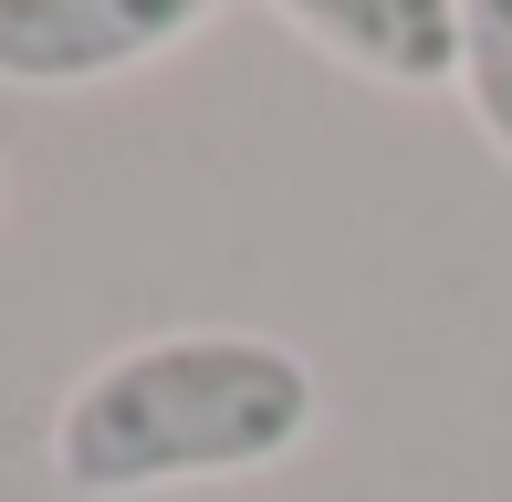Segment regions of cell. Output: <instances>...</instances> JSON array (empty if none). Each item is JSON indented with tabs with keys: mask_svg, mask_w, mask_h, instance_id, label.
<instances>
[{
	"mask_svg": "<svg viewBox=\"0 0 512 502\" xmlns=\"http://www.w3.org/2000/svg\"><path fill=\"white\" fill-rule=\"evenodd\" d=\"M314 440V367L283 335L241 325H189L115 346L105 367L74 377L53 408V482L84 502H136V492H189V482H241Z\"/></svg>",
	"mask_w": 512,
	"mask_h": 502,
	"instance_id": "obj_1",
	"label": "cell"
},
{
	"mask_svg": "<svg viewBox=\"0 0 512 502\" xmlns=\"http://www.w3.org/2000/svg\"><path fill=\"white\" fill-rule=\"evenodd\" d=\"M209 21H220V0H0V84H21V95L115 84L199 42Z\"/></svg>",
	"mask_w": 512,
	"mask_h": 502,
	"instance_id": "obj_2",
	"label": "cell"
},
{
	"mask_svg": "<svg viewBox=\"0 0 512 502\" xmlns=\"http://www.w3.org/2000/svg\"><path fill=\"white\" fill-rule=\"evenodd\" d=\"M262 11H283L314 53H335L387 95L460 84V0H262Z\"/></svg>",
	"mask_w": 512,
	"mask_h": 502,
	"instance_id": "obj_3",
	"label": "cell"
},
{
	"mask_svg": "<svg viewBox=\"0 0 512 502\" xmlns=\"http://www.w3.org/2000/svg\"><path fill=\"white\" fill-rule=\"evenodd\" d=\"M460 105L512 157V0H460Z\"/></svg>",
	"mask_w": 512,
	"mask_h": 502,
	"instance_id": "obj_4",
	"label": "cell"
}]
</instances>
